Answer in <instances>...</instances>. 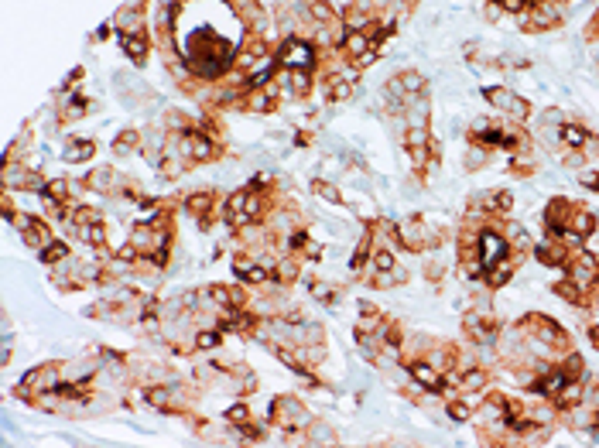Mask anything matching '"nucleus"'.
Returning a JSON list of instances; mask_svg holds the SVG:
<instances>
[{
	"label": "nucleus",
	"mask_w": 599,
	"mask_h": 448,
	"mask_svg": "<svg viewBox=\"0 0 599 448\" xmlns=\"http://www.w3.org/2000/svg\"><path fill=\"white\" fill-rule=\"evenodd\" d=\"M267 417H271V424L285 431H308V424H312V414L305 411V404L291 394L274 397L271 407H267Z\"/></svg>",
	"instance_id": "1"
},
{
	"label": "nucleus",
	"mask_w": 599,
	"mask_h": 448,
	"mask_svg": "<svg viewBox=\"0 0 599 448\" xmlns=\"http://www.w3.org/2000/svg\"><path fill=\"white\" fill-rule=\"evenodd\" d=\"M274 62L288 72H312V66H315V48L308 45L305 38H285V45H281V52H277Z\"/></svg>",
	"instance_id": "2"
},
{
	"label": "nucleus",
	"mask_w": 599,
	"mask_h": 448,
	"mask_svg": "<svg viewBox=\"0 0 599 448\" xmlns=\"http://www.w3.org/2000/svg\"><path fill=\"white\" fill-rule=\"evenodd\" d=\"M479 257H483L486 271H490L500 260L511 257V240H507L500 229H493V226H483V229H479Z\"/></svg>",
	"instance_id": "3"
},
{
	"label": "nucleus",
	"mask_w": 599,
	"mask_h": 448,
	"mask_svg": "<svg viewBox=\"0 0 599 448\" xmlns=\"http://www.w3.org/2000/svg\"><path fill=\"white\" fill-rule=\"evenodd\" d=\"M462 328H466V335L473 339V343L486 345V343H496V318L493 311H466L462 315Z\"/></svg>",
	"instance_id": "4"
},
{
	"label": "nucleus",
	"mask_w": 599,
	"mask_h": 448,
	"mask_svg": "<svg viewBox=\"0 0 599 448\" xmlns=\"http://www.w3.org/2000/svg\"><path fill=\"white\" fill-rule=\"evenodd\" d=\"M14 226H21V236H24V246H31V250H45L51 240V229L45 219H38V216H14L11 219Z\"/></svg>",
	"instance_id": "5"
},
{
	"label": "nucleus",
	"mask_w": 599,
	"mask_h": 448,
	"mask_svg": "<svg viewBox=\"0 0 599 448\" xmlns=\"http://www.w3.org/2000/svg\"><path fill=\"white\" fill-rule=\"evenodd\" d=\"M490 103L496 106V110H503V113H511L513 120H528V113H531V106H528V100H521L517 93H511V89H503V86H493V89H486L483 93Z\"/></svg>",
	"instance_id": "6"
},
{
	"label": "nucleus",
	"mask_w": 599,
	"mask_h": 448,
	"mask_svg": "<svg viewBox=\"0 0 599 448\" xmlns=\"http://www.w3.org/2000/svg\"><path fill=\"white\" fill-rule=\"evenodd\" d=\"M408 373L418 380L425 390H435V394H442V390H445V377L428 360H411L408 363Z\"/></svg>",
	"instance_id": "7"
},
{
	"label": "nucleus",
	"mask_w": 599,
	"mask_h": 448,
	"mask_svg": "<svg viewBox=\"0 0 599 448\" xmlns=\"http://www.w3.org/2000/svg\"><path fill=\"white\" fill-rule=\"evenodd\" d=\"M524 28H555L558 24V4H531V11L521 18Z\"/></svg>",
	"instance_id": "8"
},
{
	"label": "nucleus",
	"mask_w": 599,
	"mask_h": 448,
	"mask_svg": "<svg viewBox=\"0 0 599 448\" xmlns=\"http://www.w3.org/2000/svg\"><path fill=\"white\" fill-rule=\"evenodd\" d=\"M490 383V370L486 366H466L459 370V394H479Z\"/></svg>",
	"instance_id": "9"
},
{
	"label": "nucleus",
	"mask_w": 599,
	"mask_h": 448,
	"mask_svg": "<svg viewBox=\"0 0 599 448\" xmlns=\"http://www.w3.org/2000/svg\"><path fill=\"white\" fill-rule=\"evenodd\" d=\"M140 21H144V7H120L113 24L120 28V35L127 38V35H140Z\"/></svg>",
	"instance_id": "10"
},
{
	"label": "nucleus",
	"mask_w": 599,
	"mask_h": 448,
	"mask_svg": "<svg viewBox=\"0 0 599 448\" xmlns=\"http://www.w3.org/2000/svg\"><path fill=\"white\" fill-rule=\"evenodd\" d=\"M247 110H254V113H271L274 106H277V96H274V86H264V89H250V96L243 100Z\"/></svg>",
	"instance_id": "11"
},
{
	"label": "nucleus",
	"mask_w": 599,
	"mask_h": 448,
	"mask_svg": "<svg viewBox=\"0 0 599 448\" xmlns=\"http://www.w3.org/2000/svg\"><path fill=\"white\" fill-rule=\"evenodd\" d=\"M298 271H302V267H298V257H295V254L277 257L274 260V284H285V288L295 284V281H298Z\"/></svg>",
	"instance_id": "12"
},
{
	"label": "nucleus",
	"mask_w": 599,
	"mask_h": 448,
	"mask_svg": "<svg viewBox=\"0 0 599 448\" xmlns=\"http://www.w3.org/2000/svg\"><path fill=\"white\" fill-rule=\"evenodd\" d=\"M117 172L113 168H96V172L86 178V189H93V192H100V195H106V192H117Z\"/></svg>",
	"instance_id": "13"
},
{
	"label": "nucleus",
	"mask_w": 599,
	"mask_h": 448,
	"mask_svg": "<svg viewBox=\"0 0 599 448\" xmlns=\"http://www.w3.org/2000/svg\"><path fill=\"white\" fill-rule=\"evenodd\" d=\"M517 264H521V257H507V260H500L496 267H490V271H486L490 288H503V284H511L513 271H517Z\"/></svg>",
	"instance_id": "14"
},
{
	"label": "nucleus",
	"mask_w": 599,
	"mask_h": 448,
	"mask_svg": "<svg viewBox=\"0 0 599 448\" xmlns=\"http://www.w3.org/2000/svg\"><path fill=\"white\" fill-rule=\"evenodd\" d=\"M308 442H312V448H336V431L329 428L325 421H312L308 424Z\"/></svg>",
	"instance_id": "15"
},
{
	"label": "nucleus",
	"mask_w": 599,
	"mask_h": 448,
	"mask_svg": "<svg viewBox=\"0 0 599 448\" xmlns=\"http://www.w3.org/2000/svg\"><path fill=\"white\" fill-rule=\"evenodd\" d=\"M568 229H572V233H575V236L585 243L589 236H593V233H596V216H593V212H585V209H575V216H572Z\"/></svg>",
	"instance_id": "16"
},
{
	"label": "nucleus",
	"mask_w": 599,
	"mask_h": 448,
	"mask_svg": "<svg viewBox=\"0 0 599 448\" xmlns=\"http://www.w3.org/2000/svg\"><path fill=\"white\" fill-rule=\"evenodd\" d=\"M555 370H558V373H562L568 383H579L582 373H585V363H582V356L575 353V349H572L568 356H562V366H555Z\"/></svg>",
	"instance_id": "17"
},
{
	"label": "nucleus",
	"mask_w": 599,
	"mask_h": 448,
	"mask_svg": "<svg viewBox=\"0 0 599 448\" xmlns=\"http://www.w3.org/2000/svg\"><path fill=\"white\" fill-rule=\"evenodd\" d=\"M96 155V144L93 140H68V147L62 151V157H66L68 165H76V161H89V157Z\"/></svg>",
	"instance_id": "18"
},
{
	"label": "nucleus",
	"mask_w": 599,
	"mask_h": 448,
	"mask_svg": "<svg viewBox=\"0 0 599 448\" xmlns=\"http://www.w3.org/2000/svg\"><path fill=\"white\" fill-rule=\"evenodd\" d=\"M76 236H79L86 246H96V250H103V246H106V240H110V229H106V226H79V229H76Z\"/></svg>",
	"instance_id": "19"
},
{
	"label": "nucleus",
	"mask_w": 599,
	"mask_h": 448,
	"mask_svg": "<svg viewBox=\"0 0 599 448\" xmlns=\"http://www.w3.org/2000/svg\"><path fill=\"white\" fill-rule=\"evenodd\" d=\"M120 45H123V52L134 58L137 66L148 58V38H144V31L140 35H127V38H120Z\"/></svg>",
	"instance_id": "20"
},
{
	"label": "nucleus",
	"mask_w": 599,
	"mask_h": 448,
	"mask_svg": "<svg viewBox=\"0 0 599 448\" xmlns=\"http://www.w3.org/2000/svg\"><path fill=\"white\" fill-rule=\"evenodd\" d=\"M192 343H195V349H199V353L220 349V343H222V328H199Z\"/></svg>",
	"instance_id": "21"
},
{
	"label": "nucleus",
	"mask_w": 599,
	"mask_h": 448,
	"mask_svg": "<svg viewBox=\"0 0 599 448\" xmlns=\"http://www.w3.org/2000/svg\"><path fill=\"white\" fill-rule=\"evenodd\" d=\"M66 257H68V246H66L62 240L48 243V246L41 250V264H48V267H58V264H66Z\"/></svg>",
	"instance_id": "22"
},
{
	"label": "nucleus",
	"mask_w": 599,
	"mask_h": 448,
	"mask_svg": "<svg viewBox=\"0 0 599 448\" xmlns=\"http://www.w3.org/2000/svg\"><path fill=\"white\" fill-rule=\"evenodd\" d=\"M86 113V100L83 96H76V93H66V106H62V123H68V120H76V117H83Z\"/></svg>",
	"instance_id": "23"
},
{
	"label": "nucleus",
	"mask_w": 599,
	"mask_h": 448,
	"mask_svg": "<svg viewBox=\"0 0 599 448\" xmlns=\"http://www.w3.org/2000/svg\"><path fill=\"white\" fill-rule=\"evenodd\" d=\"M312 192L319 195V199H325V202H332V206H342V192L332 185V182H322V178H315L312 182Z\"/></svg>",
	"instance_id": "24"
},
{
	"label": "nucleus",
	"mask_w": 599,
	"mask_h": 448,
	"mask_svg": "<svg viewBox=\"0 0 599 448\" xmlns=\"http://www.w3.org/2000/svg\"><path fill=\"white\" fill-rule=\"evenodd\" d=\"M222 417H226V424H230V428H243V424H250V421H254L247 404H233V407H226Z\"/></svg>",
	"instance_id": "25"
},
{
	"label": "nucleus",
	"mask_w": 599,
	"mask_h": 448,
	"mask_svg": "<svg viewBox=\"0 0 599 448\" xmlns=\"http://www.w3.org/2000/svg\"><path fill=\"white\" fill-rule=\"evenodd\" d=\"M308 89H312V75H308V72H288L291 96H308Z\"/></svg>",
	"instance_id": "26"
},
{
	"label": "nucleus",
	"mask_w": 599,
	"mask_h": 448,
	"mask_svg": "<svg viewBox=\"0 0 599 448\" xmlns=\"http://www.w3.org/2000/svg\"><path fill=\"white\" fill-rule=\"evenodd\" d=\"M137 147H140V134H137V130H123V134L113 140V151H117V155H130Z\"/></svg>",
	"instance_id": "27"
},
{
	"label": "nucleus",
	"mask_w": 599,
	"mask_h": 448,
	"mask_svg": "<svg viewBox=\"0 0 599 448\" xmlns=\"http://www.w3.org/2000/svg\"><path fill=\"white\" fill-rule=\"evenodd\" d=\"M445 411H449L452 421H469V417H473V404H466V400H449Z\"/></svg>",
	"instance_id": "28"
},
{
	"label": "nucleus",
	"mask_w": 599,
	"mask_h": 448,
	"mask_svg": "<svg viewBox=\"0 0 599 448\" xmlns=\"http://www.w3.org/2000/svg\"><path fill=\"white\" fill-rule=\"evenodd\" d=\"M486 157H490V151H486V147H479V144H473V147H469V155H466V168H469V172H476V168L486 165Z\"/></svg>",
	"instance_id": "29"
},
{
	"label": "nucleus",
	"mask_w": 599,
	"mask_h": 448,
	"mask_svg": "<svg viewBox=\"0 0 599 448\" xmlns=\"http://www.w3.org/2000/svg\"><path fill=\"white\" fill-rule=\"evenodd\" d=\"M312 294H315L319 301H325V305H336V298H339V291H336L332 284H322V281L312 284Z\"/></svg>",
	"instance_id": "30"
},
{
	"label": "nucleus",
	"mask_w": 599,
	"mask_h": 448,
	"mask_svg": "<svg viewBox=\"0 0 599 448\" xmlns=\"http://www.w3.org/2000/svg\"><path fill=\"white\" fill-rule=\"evenodd\" d=\"M305 11L312 14V21H319V24H329V21H332V4H308Z\"/></svg>",
	"instance_id": "31"
},
{
	"label": "nucleus",
	"mask_w": 599,
	"mask_h": 448,
	"mask_svg": "<svg viewBox=\"0 0 599 448\" xmlns=\"http://www.w3.org/2000/svg\"><path fill=\"white\" fill-rule=\"evenodd\" d=\"M582 185H585V189H596L599 192V174H582Z\"/></svg>",
	"instance_id": "32"
},
{
	"label": "nucleus",
	"mask_w": 599,
	"mask_h": 448,
	"mask_svg": "<svg viewBox=\"0 0 599 448\" xmlns=\"http://www.w3.org/2000/svg\"><path fill=\"white\" fill-rule=\"evenodd\" d=\"M500 11H503V4H486V18H490V21L500 18Z\"/></svg>",
	"instance_id": "33"
}]
</instances>
